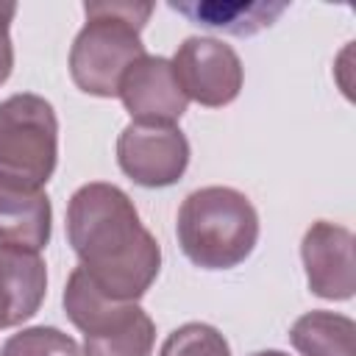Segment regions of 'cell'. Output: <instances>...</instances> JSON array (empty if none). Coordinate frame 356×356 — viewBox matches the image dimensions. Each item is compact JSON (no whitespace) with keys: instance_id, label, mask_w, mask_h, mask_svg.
Returning <instances> with one entry per match:
<instances>
[{"instance_id":"obj_1","label":"cell","mask_w":356,"mask_h":356,"mask_svg":"<svg viewBox=\"0 0 356 356\" xmlns=\"http://www.w3.org/2000/svg\"><path fill=\"white\" fill-rule=\"evenodd\" d=\"M67 239L89 281L117 300H139L161 270V248L142 225L134 200L106 181L72 192Z\"/></svg>"},{"instance_id":"obj_2","label":"cell","mask_w":356,"mask_h":356,"mask_svg":"<svg viewBox=\"0 0 356 356\" xmlns=\"http://www.w3.org/2000/svg\"><path fill=\"white\" fill-rule=\"evenodd\" d=\"M86 25L70 50V75L75 86L95 97H114L125 70L145 56L139 39L153 14V3H83Z\"/></svg>"},{"instance_id":"obj_3","label":"cell","mask_w":356,"mask_h":356,"mask_svg":"<svg viewBox=\"0 0 356 356\" xmlns=\"http://www.w3.org/2000/svg\"><path fill=\"white\" fill-rule=\"evenodd\" d=\"M184 256L200 270H231L259 242V214L231 186H203L184 197L175 222Z\"/></svg>"},{"instance_id":"obj_4","label":"cell","mask_w":356,"mask_h":356,"mask_svg":"<svg viewBox=\"0 0 356 356\" xmlns=\"http://www.w3.org/2000/svg\"><path fill=\"white\" fill-rule=\"evenodd\" d=\"M64 312L83 334V356H150L156 325L136 300L103 295L75 267L64 286Z\"/></svg>"},{"instance_id":"obj_5","label":"cell","mask_w":356,"mask_h":356,"mask_svg":"<svg viewBox=\"0 0 356 356\" xmlns=\"http://www.w3.org/2000/svg\"><path fill=\"white\" fill-rule=\"evenodd\" d=\"M58 161V120L42 95L19 92L0 103V178L44 186Z\"/></svg>"},{"instance_id":"obj_6","label":"cell","mask_w":356,"mask_h":356,"mask_svg":"<svg viewBox=\"0 0 356 356\" xmlns=\"http://www.w3.org/2000/svg\"><path fill=\"white\" fill-rule=\"evenodd\" d=\"M170 64L184 95L206 108H220L236 100L245 81V70L236 50L209 36L184 39Z\"/></svg>"},{"instance_id":"obj_7","label":"cell","mask_w":356,"mask_h":356,"mask_svg":"<svg viewBox=\"0 0 356 356\" xmlns=\"http://www.w3.org/2000/svg\"><path fill=\"white\" fill-rule=\"evenodd\" d=\"M117 161L139 186H172L189 167V142L175 125L128 122L117 136Z\"/></svg>"},{"instance_id":"obj_8","label":"cell","mask_w":356,"mask_h":356,"mask_svg":"<svg viewBox=\"0 0 356 356\" xmlns=\"http://www.w3.org/2000/svg\"><path fill=\"white\" fill-rule=\"evenodd\" d=\"M353 231L328 220H317L306 228L300 256L306 267L309 289L325 300H348L356 292Z\"/></svg>"},{"instance_id":"obj_9","label":"cell","mask_w":356,"mask_h":356,"mask_svg":"<svg viewBox=\"0 0 356 356\" xmlns=\"http://www.w3.org/2000/svg\"><path fill=\"white\" fill-rule=\"evenodd\" d=\"M117 95L134 122L142 125H175L189 103L172 72V64L164 56L147 53L125 70Z\"/></svg>"},{"instance_id":"obj_10","label":"cell","mask_w":356,"mask_h":356,"mask_svg":"<svg viewBox=\"0 0 356 356\" xmlns=\"http://www.w3.org/2000/svg\"><path fill=\"white\" fill-rule=\"evenodd\" d=\"M47 292V267L36 250L0 245V328L31 320Z\"/></svg>"},{"instance_id":"obj_11","label":"cell","mask_w":356,"mask_h":356,"mask_svg":"<svg viewBox=\"0 0 356 356\" xmlns=\"http://www.w3.org/2000/svg\"><path fill=\"white\" fill-rule=\"evenodd\" d=\"M53 209L42 186L0 178V245L42 250L50 242Z\"/></svg>"},{"instance_id":"obj_12","label":"cell","mask_w":356,"mask_h":356,"mask_svg":"<svg viewBox=\"0 0 356 356\" xmlns=\"http://www.w3.org/2000/svg\"><path fill=\"white\" fill-rule=\"evenodd\" d=\"M172 11L184 14L192 25L209 28V31H222L231 36H253L264 28H270L284 11L286 3H264V0H253V3H220V0H192V3H167Z\"/></svg>"},{"instance_id":"obj_13","label":"cell","mask_w":356,"mask_h":356,"mask_svg":"<svg viewBox=\"0 0 356 356\" xmlns=\"http://www.w3.org/2000/svg\"><path fill=\"white\" fill-rule=\"evenodd\" d=\"M289 342L300 356H356V323L337 312H306L289 328Z\"/></svg>"},{"instance_id":"obj_14","label":"cell","mask_w":356,"mask_h":356,"mask_svg":"<svg viewBox=\"0 0 356 356\" xmlns=\"http://www.w3.org/2000/svg\"><path fill=\"white\" fill-rule=\"evenodd\" d=\"M0 356H83V353L70 334L53 325H33L11 334L3 342Z\"/></svg>"},{"instance_id":"obj_15","label":"cell","mask_w":356,"mask_h":356,"mask_svg":"<svg viewBox=\"0 0 356 356\" xmlns=\"http://www.w3.org/2000/svg\"><path fill=\"white\" fill-rule=\"evenodd\" d=\"M159 356H231V348L214 325L184 323L164 339Z\"/></svg>"},{"instance_id":"obj_16","label":"cell","mask_w":356,"mask_h":356,"mask_svg":"<svg viewBox=\"0 0 356 356\" xmlns=\"http://www.w3.org/2000/svg\"><path fill=\"white\" fill-rule=\"evenodd\" d=\"M17 14V3H0V83L8 81L11 67H14V47H11V19Z\"/></svg>"},{"instance_id":"obj_17","label":"cell","mask_w":356,"mask_h":356,"mask_svg":"<svg viewBox=\"0 0 356 356\" xmlns=\"http://www.w3.org/2000/svg\"><path fill=\"white\" fill-rule=\"evenodd\" d=\"M250 356H286L284 350H256V353H250Z\"/></svg>"}]
</instances>
